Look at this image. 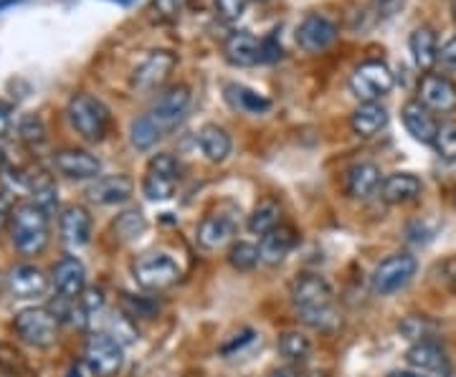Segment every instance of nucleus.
I'll return each mask as SVG.
<instances>
[{"instance_id":"obj_1","label":"nucleus","mask_w":456,"mask_h":377,"mask_svg":"<svg viewBox=\"0 0 456 377\" xmlns=\"http://www.w3.org/2000/svg\"><path fill=\"white\" fill-rule=\"evenodd\" d=\"M289 299L302 325L312 329H332L340 325V314L335 309V292L330 281L320 274H299L289 284Z\"/></svg>"},{"instance_id":"obj_2","label":"nucleus","mask_w":456,"mask_h":377,"mask_svg":"<svg viewBox=\"0 0 456 377\" xmlns=\"http://www.w3.org/2000/svg\"><path fill=\"white\" fill-rule=\"evenodd\" d=\"M8 218H11V241L20 253L33 256L49 246L51 221L49 213L38 203H20Z\"/></svg>"},{"instance_id":"obj_3","label":"nucleus","mask_w":456,"mask_h":377,"mask_svg":"<svg viewBox=\"0 0 456 377\" xmlns=\"http://www.w3.org/2000/svg\"><path fill=\"white\" fill-rule=\"evenodd\" d=\"M66 116H69L74 132L86 142H102L110 132V122H112L107 104L86 92H79L69 99Z\"/></svg>"},{"instance_id":"obj_4","label":"nucleus","mask_w":456,"mask_h":377,"mask_svg":"<svg viewBox=\"0 0 456 377\" xmlns=\"http://www.w3.org/2000/svg\"><path fill=\"white\" fill-rule=\"evenodd\" d=\"M132 274H134V281L147 292L170 289L183 277L180 263L165 251H147V253H142L137 261L132 263Z\"/></svg>"},{"instance_id":"obj_5","label":"nucleus","mask_w":456,"mask_h":377,"mask_svg":"<svg viewBox=\"0 0 456 377\" xmlns=\"http://www.w3.org/2000/svg\"><path fill=\"white\" fill-rule=\"evenodd\" d=\"M416 269L419 263L411 253H393L375 266L370 286L378 296H391L411 284V279L416 277Z\"/></svg>"},{"instance_id":"obj_6","label":"nucleus","mask_w":456,"mask_h":377,"mask_svg":"<svg viewBox=\"0 0 456 377\" xmlns=\"http://www.w3.org/2000/svg\"><path fill=\"white\" fill-rule=\"evenodd\" d=\"M393 71L383 61H365L360 64L350 76V92L358 97L360 104L380 101L393 92Z\"/></svg>"},{"instance_id":"obj_7","label":"nucleus","mask_w":456,"mask_h":377,"mask_svg":"<svg viewBox=\"0 0 456 377\" xmlns=\"http://www.w3.org/2000/svg\"><path fill=\"white\" fill-rule=\"evenodd\" d=\"M180 180V164L170 152H158L150 163H147L145 180H142V193L147 200L160 203L173 197Z\"/></svg>"},{"instance_id":"obj_8","label":"nucleus","mask_w":456,"mask_h":377,"mask_svg":"<svg viewBox=\"0 0 456 377\" xmlns=\"http://www.w3.org/2000/svg\"><path fill=\"white\" fill-rule=\"evenodd\" d=\"M16 334L33 347H51L59 334V319L46 307H28L16 314Z\"/></svg>"},{"instance_id":"obj_9","label":"nucleus","mask_w":456,"mask_h":377,"mask_svg":"<svg viewBox=\"0 0 456 377\" xmlns=\"http://www.w3.org/2000/svg\"><path fill=\"white\" fill-rule=\"evenodd\" d=\"M84 362L92 370V375L97 377H114L122 370V345L107 332H97L86 340L84 345Z\"/></svg>"},{"instance_id":"obj_10","label":"nucleus","mask_w":456,"mask_h":377,"mask_svg":"<svg viewBox=\"0 0 456 377\" xmlns=\"http://www.w3.org/2000/svg\"><path fill=\"white\" fill-rule=\"evenodd\" d=\"M191 101H193L191 86H185V84H170V86H165L163 92L155 97L150 116L158 122L160 130H173L180 119L188 115Z\"/></svg>"},{"instance_id":"obj_11","label":"nucleus","mask_w":456,"mask_h":377,"mask_svg":"<svg viewBox=\"0 0 456 377\" xmlns=\"http://www.w3.org/2000/svg\"><path fill=\"white\" fill-rule=\"evenodd\" d=\"M239 230V218H236V211H226V208H218L208 213L196 229V241L198 246L206 248V251H218L226 244L233 241Z\"/></svg>"},{"instance_id":"obj_12","label":"nucleus","mask_w":456,"mask_h":377,"mask_svg":"<svg viewBox=\"0 0 456 377\" xmlns=\"http://www.w3.org/2000/svg\"><path fill=\"white\" fill-rule=\"evenodd\" d=\"M338 36H340L338 23H332L330 18L320 16V13H310L302 18L297 26V33H294L297 46L307 53H322L338 41Z\"/></svg>"},{"instance_id":"obj_13","label":"nucleus","mask_w":456,"mask_h":377,"mask_svg":"<svg viewBox=\"0 0 456 377\" xmlns=\"http://www.w3.org/2000/svg\"><path fill=\"white\" fill-rule=\"evenodd\" d=\"M175 64H178L175 53H170V51H152L145 61L132 71V86L137 92H152V89L163 86L165 79L173 74Z\"/></svg>"},{"instance_id":"obj_14","label":"nucleus","mask_w":456,"mask_h":377,"mask_svg":"<svg viewBox=\"0 0 456 377\" xmlns=\"http://www.w3.org/2000/svg\"><path fill=\"white\" fill-rule=\"evenodd\" d=\"M53 167L59 175H64L69 180H97L102 172V163L97 155L77 148L59 149L53 155Z\"/></svg>"},{"instance_id":"obj_15","label":"nucleus","mask_w":456,"mask_h":377,"mask_svg":"<svg viewBox=\"0 0 456 377\" xmlns=\"http://www.w3.org/2000/svg\"><path fill=\"white\" fill-rule=\"evenodd\" d=\"M419 101L431 112H454L456 109V84L441 74H424L419 84Z\"/></svg>"},{"instance_id":"obj_16","label":"nucleus","mask_w":456,"mask_h":377,"mask_svg":"<svg viewBox=\"0 0 456 377\" xmlns=\"http://www.w3.org/2000/svg\"><path fill=\"white\" fill-rule=\"evenodd\" d=\"M134 193V182L127 175H104L89 182L86 188V200L94 205H119L130 200Z\"/></svg>"},{"instance_id":"obj_17","label":"nucleus","mask_w":456,"mask_h":377,"mask_svg":"<svg viewBox=\"0 0 456 377\" xmlns=\"http://www.w3.org/2000/svg\"><path fill=\"white\" fill-rule=\"evenodd\" d=\"M51 284L66 299H79L86 292V269L77 256H64L51 271Z\"/></svg>"},{"instance_id":"obj_18","label":"nucleus","mask_w":456,"mask_h":377,"mask_svg":"<svg viewBox=\"0 0 456 377\" xmlns=\"http://www.w3.org/2000/svg\"><path fill=\"white\" fill-rule=\"evenodd\" d=\"M224 59L236 68H248L261 61V41L248 31H233L224 41Z\"/></svg>"},{"instance_id":"obj_19","label":"nucleus","mask_w":456,"mask_h":377,"mask_svg":"<svg viewBox=\"0 0 456 377\" xmlns=\"http://www.w3.org/2000/svg\"><path fill=\"white\" fill-rule=\"evenodd\" d=\"M380 185H383L380 167L373 163L353 164L345 172V190L353 200H370V197L380 193Z\"/></svg>"},{"instance_id":"obj_20","label":"nucleus","mask_w":456,"mask_h":377,"mask_svg":"<svg viewBox=\"0 0 456 377\" xmlns=\"http://www.w3.org/2000/svg\"><path fill=\"white\" fill-rule=\"evenodd\" d=\"M59 229L69 246H86L92 241V215L82 205H66L59 215Z\"/></svg>"},{"instance_id":"obj_21","label":"nucleus","mask_w":456,"mask_h":377,"mask_svg":"<svg viewBox=\"0 0 456 377\" xmlns=\"http://www.w3.org/2000/svg\"><path fill=\"white\" fill-rule=\"evenodd\" d=\"M46 289H49V279L38 266L20 263L16 269H11V274H8V292L16 299H36Z\"/></svg>"},{"instance_id":"obj_22","label":"nucleus","mask_w":456,"mask_h":377,"mask_svg":"<svg viewBox=\"0 0 456 377\" xmlns=\"http://www.w3.org/2000/svg\"><path fill=\"white\" fill-rule=\"evenodd\" d=\"M401 116H403V124H406L408 134L421 142V145H434V137L439 132V124L431 115V109H426L424 104L419 99L413 101H406L403 109H401Z\"/></svg>"},{"instance_id":"obj_23","label":"nucleus","mask_w":456,"mask_h":377,"mask_svg":"<svg viewBox=\"0 0 456 377\" xmlns=\"http://www.w3.org/2000/svg\"><path fill=\"white\" fill-rule=\"evenodd\" d=\"M421 190H424V185L413 172H393L380 185V197L388 205H403V203H411L421 196Z\"/></svg>"},{"instance_id":"obj_24","label":"nucleus","mask_w":456,"mask_h":377,"mask_svg":"<svg viewBox=\"0 0 456 377\" xmlns=\"http://www.w3.org/2000/svg\"><path fill=\"white\" fill-rule=\"evenodd\" d=\"M388 124V109L380 101H368L360 104L358 109L350 116V130L353 134H358L362 140H370L380 130H386Z\"/></svg>"},{"instance_id":"obj_25","label":"nucleus","mask_w":456,"mask_h":377,"mask_svg":"<svg viewBox=\"0 0 456 377\" xmlns=\"http://www.w3.org/2000/svg\"><path fill=\"white\" fill-rule=\"evenodd\" d=\"M408 49L413 53L416 66L421 71H426V74L434 68V64H439V41H436L434 28H428V26H421V28H416V31L411 33Z\"/></svg>"},{"instance_id":"obj_26","label":"nucleus","mask_w":456,"mask_h":377,"mask_svg":"<svg viewBox=\"0 0 456 377\" xmlns=\"http://www.w3.org/2000/svg\"><path fill=\"white\" fill-rule=\"evenodd\" d=\"M294 246H297V230L279 223L277 229L269 230L266 236H261V244H259L261 261L264 263L284 261V256H287Z\"/></svg>"},{"instance_id":"obj_27","label":"nucleus","mask_w":456,"mask_h":377,"mask_svg":"<svg viewBox=\"0 0 456 377\" xmlns=\"http://www.w3.org/2000/svg\"><path fill=\"white\" fill-rule=\"evenodd\" d=\"M198 145L200 152L206 155V160L211 163H224L228 155H231V134H228L221 124H203L198 132Z\"/></svg>"},{"instance_id":"obj_28","label":"nucleus","mask_w":456,"mask_h":377,"mask_svg":"<svg viewBox=\"0 0 456 377\" xmlns=\"http://www.w3.org/2000/svg\"><path fill=\"white\" fill-rule=\"evenodd\" d=\"M406 360L408 365L416 367V370H431V373L446 370V355H444V349H441L436 342H431V340H419V342L406 352Z\"/></svg>"},{"instance_id":"obj_29","label":"nucleus","mask_w":456,"mask_h":377,"mask_svg":"<svg viewBox=\"0 0 456 377\" xmlns=\"http://www.w3.org/2000/svg\"><path fill=\"white\" fill-rule=\"evenodd\" d=\"M226 97L236 109H241L246 115H264V112L272 109V101L269 99L261 97L256 92H251V89H246L241 84H228Z\"/></svg>"},{"instance_id":"obj_30","label":"nucleus","mask_w":456,"mask_h":377,"mask_svg":"<svg viewBox=\"0 0 456 377\" xmlns=\"http://www.w3.org/2000/svg\"><path fill=\"white\" fill-rule=\"evenodd\" d=\"M279 221H281V208H279V203L277 200H272V197H264L259 205L251 211L246 226H248L251 233H256V236H266L269 230L277 229Z\"/></svg>"},{"instance_id":"obj_31","label":"nucleus","mask_w":456,"mask_h":377,"mask_svg":"<svg viewBox=\"0 0 456 377\" xmlns=\"http://www.w3.org/2000/svg\"><path fill=\"white\" fill-rule=\"evenodd\" d=\"M378 20H380V13L375 8V0H353L345 13V26L353 33L370 31Z\"/></svg>"},{"instance_id":"obj_32","label":"nucleus","mask_w":456,"mask_h":377,"mask_svg":"<svg viewBox=\"0 0 456 377\" xmlns=\"http://www.w3.org/2000/svg\"><path fill=\"white\" fill-rule=\"evenodd\" d=\"M163 137V130L150 115H140L132 119L130 124V142L134 149H152L158 140Z\"/></svg>"},{"instance_id":"obj_33","label":"nucleus","mask_w":456,"mask_h":377,"mask_svg":"<svg viewBox=\"0 0 456 377\" xmlns=\"http://www.w3.org/2000/svg\"><path fill=\"white\" fill-rule=\"evenodd\" d=\"M279 352L289 362H305L312 355V340L305 332H284L279 337Z\"/></svg>"},{"instance_id":"obj_34","label":"nucleus","mask_w":456,"mask_h":377,"mask_svg":"<svg viewBox=\"0 0 456 377\" xmlns=\"http://www.w3.org/2000/svg\"><path fill=\"white\" fill-rule=\"evenodd\" d=\"M112 229L122 241H127V244H130V241H137V238L145 233L147 221H145V215H142V211L130 208V211H125V213H119L117 218H114Z\"/></svg>"},{"instance_id":"obj_35","label":"nucleus","mask_w":456,"mask_h":377,"mask_svg":"<svg viewBox=\"0 0 456 377\" xmlns=\"http://www.w3.org/2000/svg\"><path fill=\"white\" fill-rule=\"evenodd\" d=\"M261 261L259 246L248 244V241H239L228 248V263L236 269V271H254Z\"/></svg>"},{"instance_id":"obj_36","label":"nucleus","mask_w":456,"mask_h":377,"mask_svg":"<svg viewBox=\"0 0 456 377\" xmlns=\"http://www.w3.org/2000/svg\"><path fill=\"white\" fill-rule=\"evenodd\" d=\"M18 134L26 145H41L46 140V124L36 115H26L18 122Z\"/></svg>"},{"instance_id":"obj_37","label":"nucleus","mask_w":456,"mask_h":377,"mask_svg":"<svg viewBox=\"0 0 456 377\" xmlns=\"http://www.w3.org/2000/svg\"><path fill=\"white\" fill-rule=\"evenodd\" d=\"M434 148L444 160H456V122H444L434 137Z\"/></svg>"},{"instance_id":"obj_38","label":"nucleus","mask_w":456,"mask_h":377,"mask_svg":"<svg viewBox=\"0 0 456 377\" xmlns=\"http://www.w3.org/2000/svg\"><path fill=\"white\" fill-rule=\"evenodd\" d=\"M248 0H213V11L224 23H233L246 13Z\"/></svg>"},{"instance_id":"obj_39","label":"nucleus","mask_w":456,"mask_h":377,"mask_svg":"<svg viewBox=\"0 0 456 377\" xmlns=\"http://www.w3.org/2000/svg\"><path fill=\"white\" fill-rule=\"evenodd\" d=\"M188 0H152V13L160 20H175L185 11Z\"/></svg>"},{"instance_id":"obj_40","label":"nucleus","mask_w":456,"mask_h":377,"mask_svg":"<svg viewBox=\"0 0 456 377\" xmlns=\"http://www.w3.org/2000/svg\"><path fill=\"white\" fill-rule=\"evenodd\" d=\"M434 277H436L439 284H444L452 294H456V256H452V259H444L441 263H436Z\"/></svg>"},{"instance_id":"obj_41","label":"nucleus","mask_w":456,"mask_h":377,"mask_svg":"<svg viewBox=\"0 0 456 377\" xmlns=\"http://www.w3.org/2000/svg\"><path fill=\"white\" fill-rule=\"evenodd\" d=\"M122 304H125L127 317H152V312H155V304H152V301H147V299H134L132 294H122Z\"/></svg>"},{"instance_id":"obj_42","label":"nucleus","mask_w":456,"mask_h":377,"mask_svg":"<svg viewBox=\"0 0 456 377\" xmlns=\"http://www.w3.org/2000/svg\"><path fill=\"white\" fill-rule=\"evenodd\" d=\"M281 56H284V51H281V44L277 41V33L261 38V64H274Z\"/></svg>"},{"instance_id":"obj_43","label":"nucleus","mask_w":456,"mask_h":377,"mask_svg":"<svg viewBox=\"0 0 456 377\" xmlns=\"http://www.w3.org/2000/svg\"><path fill=\"white\" fill-rule=\"evenodd\" d=\"M79 304H82V309L86 314L99 312V309L104 307V294H102V289H86V292L79 296Z\"/></svg>"},{"instance_id":"obj_44","label":"nucleus","mask_w":456,"mask_h":377,"mask_svg":"<svg viewBox=\"0 0 456 377\" xmlns=\"http://www.w3.org/2000/svg\"><path fill=\"white\" fill-rule=\"evenodd\" d=\"M236 337H239V340H231V342H226V345L221 347V352H224V355H233L236 349L251 345V342H254V337H256V332H254V329H244V332H241V334H236Z\"/></svg>"},{"instance_id":"obj_45","label":"nucleus","mask_w":456,"mask_h":377,"mask_svg":"<svg viewBox=\"0 0 456 377\" xmlns=\"http://www.w3.org/2000/svg\"><path fill=\"white\" fill-rule=\"evenodd\" d=\"M439 64L449 71H456V38L446 41L439 49Z\"/></svg>"},{"instance_id":"obj_46","label":"nucleus","mask_w":456,"mask_h":377,"mask_svg":"<svg viewBox=\"0 0 456 377\" xmlns=\"http://www.w3.org/2000/svg\"><path fill=\"white\" fill-rule=\"evenodd\" d=\"M11 124H13V104L0 99V137L11 132Z\"/></svg>"},{"instance_id":"obj_47","label":"nucleus","mask_w":456,"mask_h":377,"mask_svg":"<svg viewBox=\"0 0 456 377\" xmlns=\"http://www.w3.org/2000/svg\"><path fill=\"white\" fill-rule=\"evenodd\" d=\"M403 3H406V0H375V8H378V13H380V20H383V18L395 16V13L403 8Z\"/></svg>"},{"instance_id":"obj_48","label":"nucleus","mask_w":456,"mask_h":377,"mask_svg":"<svg viewBox=\"0 0 456 377\" xmlns=\"http://www.w3.org/2000/svg\"><path fill=\"white\" fill-rule=\"evenodd\" d=\"M269 377H299V373L292 370V367H279V370H274Z\"/></svg>"},{"instance_id":"obj_49","label":"nucleus","mask_w":456,"mask_h":377,"mask_svg":"<svg viewBox=\"0 0 456 377\" xmlns=\"http://www.w3.org/2000/svg\"><path fill=\"white\" fill-rule=\"evenodd\" d=\"M388 377H424L421 373H391Z\"/></svg>"},{"instance_id":"obj_50","label":"nucleus","mask_w":456,"mask_h":377,"mask_svg":"<svg viewBox=\"0 0 456 377\" xmlns=\"http://www.w3.org/2000/svg\"><path fill=\"white\" fill-rule=\"evenodd\" d=\"M18 0H0V11H3V8H8V5H16Z\"/></svg>"},{"instance_id":"obj_51","label":"nucleus","mask_w":456,"mask_h":377,"mask_svg":"<svg viewBox=\"0 0 456 377\" xmlns=\"http://www.w3.org/2000/svg\"><path fill=\"white\" fill-rule=\"evenodd\" d=\"M452 18H454L456 23V0H452Z\"/></svg>"},{"instance_id":"obj_52","label":"nucleus","mask_w":456,"mask_h":377,"mask_svg":"<svg viewBox=\"0 0 456 377\" xmlns=\"http://www.w3.org/2000/svg\"><path fill=\"white\" fill-rule=\"evenodd\" d=\"M0 377H16L13 373H5V375H0Z\"/></svg>"},{"instance_id":"obj_53","label":"nucleus","mask_w":456,"mask_h":377,"mask_svg":"<svg viewBox=\"0 0 456 377\" xmlns=\"http://www.w3.org/2000/svg\"><path fill=\"white\" fill-rule=\"evenodd\" d=\"M0 164H3V149H0Z\"/></svg>"},{"instance_id":"obj_54","label":"nucleus","mask_w":456,"mask_h":377,"mask_svg":"<svg viewBox=\"0 0 456 377\" xmlns=\"http://www.w3.org/2000/svg\"><path fill=\"white\" fill-rule=\"evenodd\" d=\"M254 3H264V0H254Z\"/></svg>"}]
</instances>
